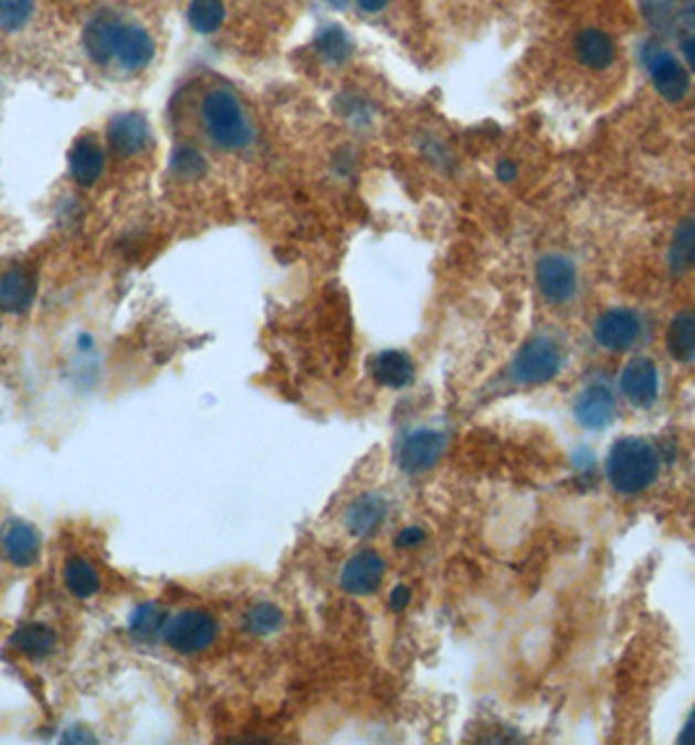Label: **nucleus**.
Returning <instances> with one entry per match:
<instances>
[{
    "label": "nucleus",
    "mask_w": 695,
    "mask_h": 745,
    "mask_svg": "<svg viewBox=\"0 0 695 745\" xmlns=\"http://www.w3.org/2000/svg\"><path fill=\"white\" fill-rule=\"evenodd\" d=\"M34 285L32 272L24 267H11L0 275V312L6 314H24L34 301Z\"/></svg>",
    "instance_id": "obj_17"
},
{
    "label": "nucleus",
    "mask_w": 695,
    "mask_h": 745,
    "mask_svg": "<svg viewBox=\"0 0 695 745\" xmlns=\"http://www.w3.org/2000/svg\"><path fill=\"white\" fill-rule=\"evenodd\" d=\"M329 3H333L335 9H346V3H348V0H329Z\"/></svg>",
    "instance_id": "obj_39"
},
{
    "label": "nucleus",
    "mask_w": 695,
    "mask_h": 745,
    "mask_svg": "<svg viewBox=\"0 0 695 745\" xmlns=\"http://www.w3.org/2000/svg\"><path fill=\"white\" fill-rule=\"evenodd\" d=\"M358 6H361L364 11H369V13H375V11H382L385 6H387V0H356Z\"/></svg>",
    "instance_id": "obj_36"
},
{
    "label": "nucleus",
    "mask_w": 695,
    "mask_h": 745,
    "mask_svg": "<svg viewBox=\"0 0 695 745\" xmlns=\"http://www.w3.org/2000/svg\"><path fill=\"white\" fill-rule=\"evenodd\" d=\"M76 733H78V730H76ZM84 737V741H87V743H92V737L89 735H82ZM63 741H78V735H63Z\"/></svg>",
    "instance_id": "obj_38"
},
{
    "label": "nucleus",
    "mask_w": 695,
    "mask_h": 745,
    "mask_svg": "<svg viewBox=\"0 0 695 745\" xmlns=\"http://www.w3.org/2000/svg\"><path fill=\"white\" fill-rule=\"evenodd\" d=\"M662 455L654 442L641 437H622L607 455V479L620 494L646 492L659 476Z\"/></svg>",
    "instance_id": "obj_1"
},
{
    "label": "nucleus",
    "mask_w": 695,
    "mask_h": 745,
    "mask_svg": "<svg viewBox=\"0 0 695 745\" xmlns=\"http://www.w3.org/2000/svg\"><path fill=\"white\" fill-rule=\"evenodd\" d=\"M683 53H685L687 66L695 71V32L687 34V38H683Z\"/></svg>",
    "instance_id": "obj_34"
},
{
    "label": "nucleus",
    "mask_w": 695,
    "mask_h": 745,
    "mask_svg": "<svg viewBox=\"0 0 695 745\" xmlns=\"http://www.w3.org/2000/svg\"><path fill=\"white\" fill-rule=\"evenodd\" d=\"M620 390L635 408L654 406L659 396V369L646 356L630 358L620 375Z\"/></svg>",
    "instance_id": "obj_12"
},
{
    "label": "nucleus",
    "mask_w": 695,
    "mask_h": 745,
    "mask_svg": "<svg viewBox=\"0 0 695 745\" xmlns=\"http://www.w3.org/2000/svg\"><path fill=\"white\" fill-rule=\"evenodd\" d=\"M578 59L591 69H607L614 61V42L599 30H586L576 40Z\"/></svg>",
    "instance_id": "obj_25"
},
{
    "label": "nucleus",
    "mask_w": 695,
    "mask_h": 745,
    "mask_svg": "<svg viewBox=\"0 0 695 745\" xmlns=\"http://www.w3.org/2000/svg\"><path fill=\"white\" fill-rule=\"evenodd\" d=\"M317 50L329 63H343L350 59V50H354V45H350V38L340 30V27H327L325 32H319Z\"/></svg>",
    "instance_id": "obj_30"
},
{
    "label": "nucleus",
    "mask_w": 695,
    "mask_h": 745,
    "mask_svg": "<svg viewBox=\"0 0 695 745\" xmlns=\"http://www.w3.org/2000/svg\"><path fill=\"white\" fill-rule=\"evenodd\" d=\"M385 578V560L375 549L356 552L350 560L343 565L340 586L343 591L354 594V597H369L382 586Z\"/></svg>",
    "instance_id": "obj_11"
},
{
    "label": "nucleus",
    "mask_w": 695,
    "mask_h": 745,
    "mask_svg": "<svg viewBox=\"0 0 695 745\" xmlns=\"http://www.w3.org/2000/svg\"><path fill=\"white\" fill-rule=\"evenodd\" d=\"M34 0H0V27L6 32H17L32 17Z\"/></svg>",
    "instance_id": "obj_31"
},
{
    "label": "nucleus",
    "mask_w": 695,
    "mask_h": 745,
    "mask_svg": "<svg viewBox=\"0 0 695 745\" xmlns=\"http://www.w3.org/2000/svg\"><path fill=\"white\" fill-rule=\"evenodd\" d=\"M0 552L13 568H32L42 557V536L32 523L9 518L0 526Z\"/></svg>",
    "instance_id": "obj_7"
},
{
    "label": "nucleus",
    "mask_w": 695,
    "mask_h": 745,
    "mask_svg": "<svg viewBox=\"0 0 695 745\" xmlns=\"http://www.w3.org/2000/svg\"><path fill=\"white\" fill-rule=\"evenodd\" d=\"M408 601H411V589H408V586H396L390 594V610L392 612L406 610Z\"/></svg>",
    "instance_id": "obj_33"
},
{
    "label": "nucleus",
    "mask_w": 695,
    "mask_h": 745,
    "mask_svg": "<svg viewBox=\"0 0 695 745\" xmlns=\"http://www.w3.org/2000/svg\"><path fill=\"white\" fill-rule=\"evenodd\" d=\"M424 539H427L424 528L408 526V528H403V532L398 534L396 544H398V547H403V549H413V547H419V544H424Z\"/></svg>",
    "instance_id": "obj_32"
},
{
    "label": "nucleus",
    "mask_w": 695,
    "mask_h": 745,
    "mask_svg": "<svg viewBox=\"0 0 695 745\" xmlns=\"http://www.w3.org/2000/svg\"><path fill=\"white\" fill-rule=\"evenodd\" d=\"M55 647H59V636L45 622H24L11 636V649L19 651L21 657L32 659V662L48 659L55 651Z\"/></svg>",
    "instance_id": "obj_18"
},
{
    "label": "nucleus",
    "mask_w": 695,
    "mask_h": 745,
    "mask_svg": "<svg viewBox=\"0 0 695 745\" xmlns=\"http://www.w3.org/2000/svg\"><path fill=\"white\" fill-rule=\"evenodd\" d=\"M120 30H124V21L118 17H113V13H97V17L84 27L82 38L89 59L99 63V66H107L110 61H116Z\"/></svg>",
    "instance_id": "obj_13"
},
{
    "label": "nucleus",
    "mask_w": 695,
    "mask_h": 745,
    "mask_svg": "<svg viewBox=\"0 0 695 745\" xmlns=\"http://www.w3.org/2000/svg\"><path fill=\"white\" fill-rule=\"evenodd\" d=\"M695 267V220L687 218L677 225L670 246V270L675 275H685Z\"/></svg>",
    "instance_id": "obj_26"
},
{
    "label": "nucleus",
    "mask_w": 695,
    "mask_h": 745,
    "mask_svg": "<svg viewBox=\"0 0 695 745\" xmlns=\"http://www.w3.org/2000/svg\"><path fill=\"white\" fill-rule=\"evenodd\" d=\"M371 377H375L379 385H385V388L400 390L413 382L415 367L411 356L403 354V350H382V354H377L375 361H371Z\"/></svg>",
    "instance_id": "obj_20"
},
{
    "label": "nucleus",
    "mask_w": 695,
    "mask_h": 745,
    "mask_svg": "<svg viewBox=\"0 0 695 745\" xmlns=\"http://www.w3.org/2000/svg\"><path fill=\"white\" fill-rule=\"evenodd\" d=\"M220 626L210 612L204 610H183L168 618L162 628L160 639L168 643V649L178 654H202L218 641Z\"/></svg>",
    "instance_id": "obj_3"
},
{
    "label": "nucleus",
    "mask_w": 695,
    "mask_h": 745,
    "mask_svg": "<svg viewBox=\"0 0 695 745\" xmlns=\"http://www.w3.org/2000/svg\"><path fill=\"white\" fill-rule=\"evenodd\" d=\"M107 141L120 157H136L149 147V124L141 113H124L110 120Z\"/></svg>",
    "instance_id": "obj_14"
},
{
    "label": "nucleus",
    "mask_w": 695,
    "mask_h": 745,
    "mask_svg": "<svg viewBox=\"0 0 695 745\" xmlns=\"http://www.w3.org/2000/svg\"><path fill=\"white\" fill-rule=\"evenodd\" d=\"M536 283L549 304H565L576 296L578 275L576 264L562 254H547L536 264Z\"/></svg>",
    "instance_id": "obj_8"
},
{
    "label": "nucleus",
    "mask_w": 695,
    "mask_h": 745,
    "mask_svg": "<svg viewBox=\"0 0 695 745\" xmlns=\"http://www.w3.org/2000/svg\"><path fill=\"white\" fill-rule=\"evenodd\" d=\"M385 518H387L385 497L382 494L367 492L348 505L346 518L343 521H346L348 534H354L356 539H369V536H375L379 528H382Z\"/></svg>",
    "instance_id": "obj_16"
},
{
    "label": "nucleus",
    "mask_w": 695,
    "mask_h": 745,
    "mask_svg": "<svg viewBox=\"0 0 695 745\" xmlns=\"http://www.w3.org/2000/svg\"><path fill=\"white\" fill-rule=\"evenodd\" d=\"M643 63H646L659 95H662L664 99H670V103H680V99L687 95V87H691V84H687V74L670 50H664L659 45H649L646 53H643Z\"/></svg>",
    "instance_id": "obj_10"
},
{
    "label": "nucleus",
    "mask_w": 695,
    "mask_h": 745,
    "mask_svg": "<svg viewBox=\"0 0 695 745\" xmlns=\"http://www.w3.org/2000/svg\"><path fill=\"white\" fill-rule=\"evenodd\" d=\"M170 170L173 176L181 178V181H197L207 174V160L199 149H193L189 145H181L170 157Z\"/></svg>",
    "instance_id": "obj_29"
},
{
    "label": "nucleus",
    "mask_w": 695,
    "mask_h": 745,
    "mask_svg": "<svg viewBox=\"0 0 695 745\" xmlns=\"http://www.w3.org/2000/svg\"><path fill=\"white\" fill-rule=\"evenodd\" d=\"M202 124L214 145L220 149H228V153L246 149L249 141H252V126H249L246 116H243L239 97L228 90H212L204 97Z\"/></svg>",
    "instance_id": "obj_2"
},
{
    "label": "nucleus",
    "mask_w": 695,
    "mask_h": 745,
    "mask_svg": "<svg viewBox=\"0 0 695 745\" xmlns=\"http://www.w3.org/2000/svg\"><path fill=\"white\" fill-rule=\"evenodd\" d=\"M576 419L580 427L601 432L614 419V396L604 382H593L576 400Z\"/></svg>",
    "instance_id": "obj_15"
},
{
    "label": "nucleus",
    "mask_w": 695,
    "mask_h": 745,
    "mask_svg": "<svg viewBox=\"0 0 695 745\" xmlns=\"http://www.w3.org/2000/svg\"><path fill=\"white\" fill-rule=\"evenodd\" d=\"M641 13L651 30L666 38H687L695 32V0H641Z\"/></svg>",
    "instance_id": "obj_6"
},
{
    "label": "nucleus",
    "mask_w": 695,
    "mask_h": 745,
    "mask_svg": "<svg viewBox=\"0 0 695 745\" xmlns=\"http://www.w3.org/2000/svg\"><path fill=\"white\" fill-rule=\"evenodd\" d=\"M641 317L630 309L604 312L597 319V325H593V338H597L599 346L604 350H614V354L633 348L641 340Z\"/></svg>",
    "instance_id": "obj_9"
},
{
    "label": "nucleus",
    "mask_w": 695,
    "mask_h": 745,
    "mask_svg": "<svg viewBox=\"0 0 695 745\" xmlns=\"http://www.w3.org/2000/svg\"><path fill=\"white\" fill-rule=\"evenodd\" d=\"M222 19H225L222 0H193L189 9V24L202 34L218 32L222 27Z\"/></svg>",
    "instance_id": "obj_28"
},
{
    "label": "nucleus",
    "mask_w": 695,
    "mask_h": 745,
    "mask_svg": "<svg viewBox=\"0 0 695 745\" xmlns=\"http://www.w3.org/2000/svg\"><path fill=\"white\" fill-rule=\"evenodd\" d=\"M285 626V615L277 605H270V601H260V605L249 607L243 612L241 628L246 630L249 636H256V639H267V636L281 633Z\"/></svg>",
    "instance_id": "obj_24"
},
{
    "label": "nucleus",
    "mask_w": 695,
    "mask_h": 745,
    "mask_svg": "<svg viewBox=\"0 0 695 745\" xmlns=\"http://www.w3.org/2000/svg\"><path fill=\"white\" fill-rule=\"evenodd\" d=\"M155 59V42L147 30L134 24H124L116 48V61L124 71H139Z\"/></svg>",
    "instance_id": "obj_19"
},
{
    "label": "nucleus",
    "mask_w": 695,
    "mask_h": 745,
    "mask_svg": "<svg viewBox=\"0 0 695 745\" xmlns=\"http://www.w3.org/2000/svg\"><path fill=\"white\" fill-rule=\"evenodd\" d=\"M680 743H685V745H695V709H693L691 720L685 722L683 733H680Z\"/></svg>",
    "instance_id": "obj_35"
},
{
    "label": "nucleus",
    "mask_w": 695,
    "mask_h": 745,
    "mask_svg": "<svg viewBox=\"0 0 695 745\" xmlns=\"http://www.w3.org/2000/svg\"><path fill=\"white\" fill-rule=\"evenodd\" d=\"M444 434L436 429H413L398 445V463L406 474L419 476L432 471L444 453Z\"/></svg>",
    "instance_id": "obj_5"
},
{
    "label": "nucleus",
    "mask_w": 695,
    "mask_h": 745,
    "mask_svg": "<svg viewBox=\"0 0 695 745\" xmlns=\"http://www.w3.org/2000/svg\"><path fill=\"white\" fill-rule=\"evenodd\" d=\"M562 369V348L551 338H534L513 358L510 377L518 385H544Z\"/></svg>",
    "instance_id": "obj_4"
},
{
    "label": "nucleus",
    "mask_w": 695,
    "mask_h": 745,
    "mask_svg": "<svg viewBox=\"0 0 695 745\" xmlns=\"http://www.w3.org/2000/svg\"><path fill=\"white\" fill-rule=\"evenodd\" d=\"M69 168L78 186H95L105 170V153L95 139L87 136V139L76 141V147L71 149Z\"/></svg>",
    "instance_id": "obj_21"
},
{
    "label": "nucleus",
    "mask_w": 695,
    "mask_h": 745,
    "mask_svg": "<svg viewBox=\"0 0 695 745\" xmlns=\"http://www.w3.org/2000/svg\"><path fill=\"white\" fill-rule=\"evenodd\" d=\"M63 581H66V589L76 599H92L103 589L97 568L89 560H84V557H71L66 570H63Z\"/></svg>",
    "instance_id": "obj_23"
},
{
    "label": "nucleus",
    "mask_w": 695,
    "mask_h": 745,
    "mask_svg": "<svg viewBox=\"0 0 695 745\" xmlns=\"http://www.w3.org/2000/svg\"><path fill=\"white\" fill-rule=\"evenodd\" d=\"M666 350L677 361H693L695 358V312H680L675 319L670 322L666 329Z\"/></svg>",
    "instance_id": "obj_22"
},
{
    "label": "nucleus",
    "mask_w": 695,
    "mask_h": 745,
    "mask_svg": "<svg viewBox=\"0 0 695 745\" xmlns=\"http://www.w3.org/2000/svg\"><path fill=\"white\" fill-rule=\"evenodd\" d=\"M165 622H168V615H165L162 607L155 605V601H145L128 618V633L136 641H155L157 636H162Z\"/></svg>",
    "instance_id": "obj_27"
},
{
    "label": "nucleus",
    "mask_w": 695,
    "mask_h": 745,
    "mask_svg": "<svg viewBox=\"0 0 695 745\" xmlns=\"http://www.w3.org/2000/svg\"><path fill=\"white\" fill-rule=\"evenodd\" d=\"M499 178H503V181H513V178H515V165L513 162L499 165Z\"/></svg>",
    "instance_id": "obj_37"
}]
</instances>
